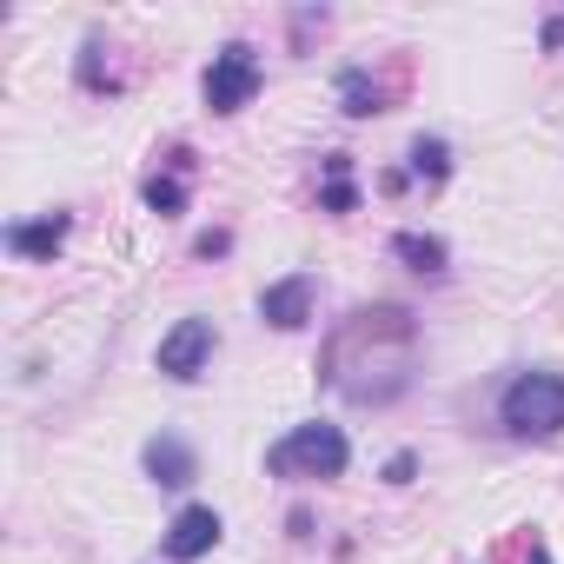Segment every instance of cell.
<instances>
[{"label":"cell","mask_w":564,"mask_h":564,"mask_svg":"<svg viewBox=\"0 0 564 564\" xmlns=\"http://www.w3.org/2000/svg\"><path fill=\"white\" fill-rule=\"evenodd\" d=\"M147 471H153L160 485H193V445L173 438V432H160V438L147 445Z\"/></svg>","instance_id":"obj_11"},{"label":"cell","mask_w":564,"mask_h":564,"mask_svg":"<svg viewBox=\"0 0 564 564\" xmlns=\"http://www.w3.org/2000/svg\"><path fill=\"white\" fill-rule=\"evenodd\" d=\"M67 246V213H47V219H21L8 226V252L14 259H54Z\"/></svg>","instance_id":"obj_8"},{"label":"cell","mask_w":564,"mask_h":564,"mask_svg":"<svg viewBox=\"0 0 564 564\" xmlns=\"http://www.w3.org/2000/svg\"><path fill=\"white\" fill-rule=\"evenodd\" d=\"M352 465V445H346V432L339 425H293L286 438H279L272 452H265V471L272 478H339Z\"/></svg>","instance_id":"obj_2"},{"label":"cell","mask_w":564,"mask_h":564,"mask_svg":"<svg viewBox=\"0 0 564 564\" xmlns=\"http://www.w3.org/2000/svg\"><path fill=\"white\" fill-rule=\"evenodd\" d=\"M319 206H326V213H352V206H359V193H352V160H346V153H326V193H319Z\"/></svg>","instance_id":"obj_13"},{"label":"cell","mask_w":564,"mask_h":564,"mask_svg":"<svg viewBox=\"0 0 564 564\" xmlns=\"http://www.w3.org/2000/svg\"><path fill=\"white\" fill-rule=\"evenodd\" d=\"M213 346H219L213 319H180V326L160 339V372H166V379H199L206 359H213Z\"/></svg>","instance_id":"obj_5"},{"label":"cell","mask_w":564,"mask_h":564,"mask_svg":"<svg viewBox=\"0 0 564 564\" xmlns=\"http://www.w3.org/2000/svg\"><path fill=\"white\" fill-rule=\"evenodd\" d=\"M252 94H259V54L246 41H226L213 54V67H206V107L239 113V107H252Z\"/></svg>","instance_id":"obj_4"},{"label":"cell","mask_w":564,"mask_h":564,"mask_svg":"<svg viewBox=\"0 0 564 564\" xmlns=\"http://www.w3.org/2000/svg\"><path fill=\"white\" fill-rule=\"evenodd\" d=\"M186 173H193V153L180 147V153L166 160V173H153V180H147V206H153L160 219H173V213H186Z\"/></svg>","instance_id":"obj_9"},{"label":"cell","mask_w":564,"mask_h":564,"mask_svg":"<svg viewBox=\"0 0 564 564\" xmlns=\"http://www.w3.org/2000/svg\"><path fill=\"white\" fill-rule=\"evenodd\" d=\"M386 100H392V94H386V80H372L366 67H346V74H339V107H346L352 120L386 113Z\"/></svg>","instance_id":"obj_10"},{"label":"cell","mask_w":564,"mask_h":564,"mask_svg":"<svg viewBox=\"0 0 564 564\" xmlns=\"http://www.w3.org/2000/svg\"><path fill=\"white\" fill-rule=\"evenodd\" d=\"M445 173H452V147H445L438 133H419V140H412V180H432V186H438Z\"/></svg>","instance_id":"obj_14"},{"label":"cell","mask_w":564,"mask_h":564,"mask_svg":"<svg viewBox=\"0 0 564 564\" xmlns=\"http://www.w3.org/2000/svg\"><path fill=\"white\" fill-rule=\"evenodd\" d=\"M498 419L511 438H557L564 432V379L557 372H518L498 399Z\"/></svg>","instance_id":"obj_3"},{"label":"cell","mask_w":564,"mask_h":564,"mask_svg":"<svg viewBox=\"0 0 564 564\" xmlns=\"http://www.w3.org/2000/svg\"><path fill=\"white\" fill-rule=\"evenodd\" d=\"M419 366V319L405 306H359L326 339V386L352 405H392Z\"/></svg>","instance_id":"obj_1"},{"label":"cell","mask_w":564,"mask_h":564,"mask_svg":"<svg viewBox=\"0 0 564 564\" xmlns=\"http://www.w3.org/2000/svg\"><path fill=\"white\" fill-rule=\"evenodd\" d=\"M386 478H392V485H405V478H412V452H399V458L386 465Z\"/></svg>","instance_id":"obj_16"},{"label":"cell","mask_w":564,"mask_h":564,"mask_svg":"<svg viewBox=\"0 0 564 564\" xmlns=\"http://www.w3.org/2000/svg\"><path fill=\"white\" fill-rule=\"evenodd\" d=\"M544 47H551V54H564V14H551V21H544Z\"/></svg>","instance_id":"obj_15"},{"label":"cell","mask_w":564,"mask_h":564,"mask_svg":"<svg viewBox=\"0 0 564 564\" xmlns=\"http://www.w3.org/2000/svg\"><path fill=\"white\" fill-rule=\"evenodd\" d=\"M524 564H551V551H544V544H531V557H524Z\"/></svg>","instance_id":"obj_17"},{"label":"cell","mask_w":564,"mask_h":564,"mask_svg":"<svg viewBox=\"0 0 564 564\" xmlns=\"http://www.w3.org/2000/svg\"><path fill=\"white\" fill-rule=\"evenodd\" d=\"M313 272H293V279H279V286H265L259 293V319L265 326H279V333H300L306 319H313Z\"/></svg>","instance_id":"obj_6"},{"label":"cell","mask_w":564,"mask_h":564,"mask_svg":"<svg viewBox=\"0 0 564 564\" xmlns=\"http://www.w3.org/2000/svg\"><path fill=\"white\" fill-rule=\"evenodd\" d=\"M392 252H399L412 272H445V259H452L438 232H399V239H392Z\"/></svg>","instance_id":"obj_12"},{"label":"cell","mask_w":564,"mask_h":564,"mask_svg":"<svg viewBox=\"0 0 564 564\" xmlns=\"http://www.w3.org/2000/svg\"><path fill=\"white\" fill-rule=\"evenodd\" d=\"M219 544V511L213 505H186L173 524H166V557L173 564H193V557H206Z\"/></svg>","instance_id":"obj_7"}]
</instances>
